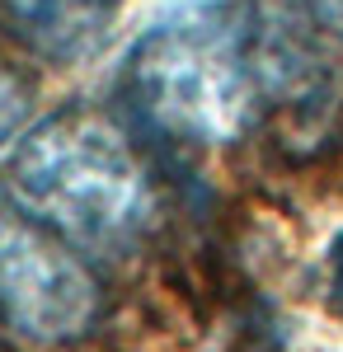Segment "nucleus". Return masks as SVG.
Listing matches in <instances>:
<instances>
[{
  "label": "nucleus",
  "mask_w": 343,
  "mask_h": 352,
  "mask_svg": "<svg viewBox=\"0 0 343 352\" xmlns=\"http://www.w3.org/2000/svg\"><path fill=\"white\" fill-rule=\"evenodd\" d=\"M118 0H0V24L52 61L90 56L108 33Z\"/></svg>",
  "instance_id": "nucleus-4"
},
{
  "label": "nucleus",
  "mask_w": 343,
  "mask_h": 352,
  "mask_svg": "<svg viewBox=\"0 0 343 352\" xmlns=\"http://www.w3.org/2000/svg\"><path fill=\"white\" fill-rule=\"evenodd\" d=\"M127 94L141 118L179 141H226L249 122L254 71L245 52V19L198 5L151 28L127 56Z\"/></svg>",
  "instance_id": "nucleus-2"
},
{
  "label": "nucleus",
  "mask_w": 343,
  "mask_h": 352,
  "mask_svg": "<svg viewBox=\"0 0 343 352\" xmlns=\"http://www.w3.org/2000/svg\"><path fill=\"white\" fill-rule=\"evenodd\" d=\"M99 287L48 226L0 207V320L33 343H66L90 329Z\"/></svg>",
  "instance_id": "nucleus-3"
},
{
  "label": "nucleus",
  "mask_w": 343,
  "mask_h": 352,
  "mask_svg": "<svg viewBox=\"0 0 343 352\" xmlns=\"http://www.w3.org/2000/svg\"><path fill=\"white\" fill-rule=\"evenodd\" d=\"M24 109H28V99H24V89L10 80L5 71H0V141L14 132L19 122H24Z\"/></svg>",
  "instance_id": "nucleus-5"
},
{
  "label": "nucleus",
  "mask_w": 343,
  "mask_h": 352,
  "mask_svg": "<svg viewBox=\"0 0 343 352\" xmlns=\"http://www.w3.org/2000/svg\"><path fill=\"white\" fill-rule=\"evenodd\" d=\"M10 192L24 217L90 254L132 244L151 212V184L127 141L85 113L43 122L14 151Z\"/></svg>",
  "instance_id": "nucleus-1"
},
{
  "label": "nucleus",
  "mask_w": 343,
  "mask_h": 352,
  "mask_svg": "<svg viewBox=\"0 0 343 352\" xmlns=\"http://www.w3.org/2000/svg\"><path fill=\"white\" fill-rule=\"evenodd\" d=\"M324 282H329L334 310H343V230H339V240L329 244V254H324Z\"/></svg>",
  "instance_id": "nucleus-6"
}]
</instances>
